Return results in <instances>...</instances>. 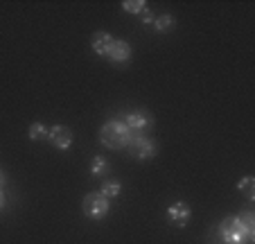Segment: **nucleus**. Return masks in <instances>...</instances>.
I'll use <instances>...</instances> for the list:
<instances>
[{
    "mask_svg": "<svg viewBox=\"0 0 255 244\" xmlns=\"http://www.w3.org/2000/svg\"><path fill=\"white\" fill-rule=\"evenodd\" d=\"M113 41H116V38H113L109 32H95L93 34V38H91L93 52L100 54V57H109V50H111Z\"/></svg>",
    "mask_w": 255,
    "mask_h": 244,
    "instance_id": "obj_9",
    "label": "nucleus"
},
{
    "mask_svg": "<svg viewBox=\"0 0 255 244\" xmlns=\"http://www.w3.org/2000/svg\"><path fill=\"white\" fill-rule=\"evenodd\" d=\"M140 18H142V23H144V25H154V18H156V16L151 14L149 7H147V9H144L142 14H140Z\"/></svg>",
    "mask_w": 255,
    "mask_h": 244,
    "instance_id": "obj_17",
    "label": "nucleus"
},
{
    "mask_svg": "<svg viewBox=\"0 0 255 244\" xmlns=\"http://www.w3.org/2000/svg\"><path fill=\"white\" fill-rule=\"evenodd\" d=\"M129 152L133 158H138V161H151V158L158 154V147H156V143L151 138H147V136H135L131 138L129 143Z\"/></svg>",
    "mask_w": 255,
    "mask_h": 244,
    "instance_id": "obj_4",
    "label": "nucleus"
},
{
    "mask_svg": "<svg viewBox=\"0 0 255 244\" xmlns=\"http://www.w3.org/2000/svg\"><path fill=\"white\" fill-rule=\"evenodd\" d=\"M122 9L129 11V14L140 16L144 9H147V2H144V0H125V2H122Z\"/></svg>",
    "mask_w": 255,
    "mask_h": 244,
    "instance_id": "obj_15",
    "label": "nucleus"
},
{
    "mask_svg": "<svg viewBox=\"0 0 255 244\" xmlns=\"http://www.w3.org/2000/svg\"><path fill=\"white\" fill-rule=\"evenodd\" d=\"M219 231H222V238L226 244H246L255 238L253 231H249L244 226V222L240 220V215H231L219 224Z\"/></svg>",
    "mask_w": 255,
    "mask_h": 244,
    "instance_id": "obj_2",
    "label": "nucleus"
},
{
    "mask_svg": "<svg viewBox=\"0 0 255 244\" xmlns=\"http://www.w3.org/2000/svg\"><path fill=\"white\" fill-rule=\"evenodd\" d=\"M174 27H176V18H174L172 14H160L154 18V29L158 34H167V32H172Z\"/></svg>",
    "mask_w": 255,
    "mask_h": 244,
    "instance_id": "obj_10",
    "label": "nucleus"
},
{
    "mask_svg": "<svg viewBox=\"0 0 255 244\" xmlns=\"http://www.w3.org/2000/svg\"><path fill=\"white\" fill-rule=\"evenodd\" d=\"M48 143L52 145V147L66 152V149H70V145H72V131L68 129L66 125H54L52 129L48 131Z\"/></svg>",
    "mask_w": 255,
    "mask_h": 244,
    "instance_id": "obj_5",
    "label": "nucleus"
},
{
    "mask_svg": "<svg viewBox=\"0 0 255 244\" xmlns=\"http://www.w3.org/2000/svg\"><path fill=\"white\" fill-rule=\"evenodd\" d=\"M7 183V174H5V170H0V188Z\"/></svg>",
    "mask_w": 255,
    "mask_h": 244,
    "instance_id": "obj_18",
    "label": "nucleus"
},
{
    "mask_svg": "<svg viewBox=\"0 0 255 244\" xmlns=\"http://www.w3.org/2000/svg\"><path fill=\"white\" fill-rule=\"evenodd\" d=\"M131 54H133V48H131L127 41H122V38H116L106 59H111V61H116V63H125L131 59Z\"/></svg>",
    "mask_w": 255,
    "mask_h": 244,
    "instance_id": "obj_8",
    "label": "nucleus"
},
{
    "mask_svg": "<svg viewBox=\"0 0 255 244\" xmlns=\"http://www.w3.org/2000/svg\"><path fill=\"white\" fill-rule=\"evenodd\" d=\"M237 190H240L249 201H255V179L253 177H244L240 183H237Z\"/></svg>",
    "mask_w": 255,
    "mask_h": 244,
    "instance_id": "obj_12",
    "label": "nucleus"
},
{
    "mask_svg": "<svg viewBox=\"0 0 255 244\" xmlns=\"http://www.w3.org/2000/svg\"><path fill=\"white\" fill-rule=\"evenodd\" d=\"M240 220L244 222V226H246V229H249V231H253V233H255V217H253V213H251V211H244V213H242V215H240Z\"/></svg>",
    "mask_w": 255,
    "mask_h": 244,
    "instance_id": "obj_16",
    "label": "nucleus"
},
{
    "mask_svg": "<svg viewBox=\"0 0 255 244\" xmlns=\"http://www.w3.org/2000/svg\"><path fill=\"white\" fill-rule=\"evenodd\" d=\"M120 192H122V183L118 181V179H106V181L102 183V188H100V195L106 197L109 201H111L113 197H118Z\"/></svg>",
    "mask_w": 255,
    "mask_h": 244,
    "instance_id": "obj_11",
    "label": "nucleus"
},
{
    "mask_svg": "<svg viewBox=\"0 0 255 244\" xmlns=\"http://www.w3.org/2000/svg\"><path fill=\"white\" fill-rule=\"evenodd\" d=\"M109 172V161L104 156H93L91 161V174L93 177H104Z\"/></svg>",
    "mask_w": 255,
    "mask_h": 244,
    "instance_id": "obj_14",
    "label": "nucleus"
},
{
    "mask_svg": "<svg viewBox=\"0 0 255 244\" xmlns=\"http://www.w3.org/2000/svg\"><path fill=\"white\" fill-rule=\"evenodd\" d=\"M167 215L178 229H183V226H188L190 217H192V208H190V204H185V201H174L172 206L167 208Z\"/></svg>",
    "mask_w": 255,
    "mask_h": 244,
    "instance_id": "obj_7",
    "label": "nucleus"
},
{
    "mask_svg": "<svg viewBox=\"0 0 255 244\" xmlns=\"http://www.w3.org/2000/svg\"><path fill=\"white\" fill-rule=\"evenodd\" d=\"M5 208V197H2V192H0V211Z\"/></svg>",
    "mask_w": 255,
    "mask_h": 244,
    "instance_id": "obj_19",
    "label": "nucleus"
},
{
    "mask_svg": "<svg viewBox=\"0 0 255 244\" xmlns=\"http://www.w3.org/2000/svg\"><path fill=\"white\" fill-rule=\"evenodd\" d=\"M48 127L43 125V122H34V125H29V131H27V136H29V140H48Z\"/></svg>",
    "mask_w": 255,
    "mask_h": 244,
    "instance_id": "obj_13",
    "label": "nucleus"
},
{
    "mask_svg": "<svg viewBox=\"0 0 255 244\" xmlns=\"http://www.w3.org/2000/svg\"><path fill=\"white\" fill-rule=\"evenodd\" d=\"M82 213L88 220L100 222L111 213V201L106 199V197H102L100 192H91V195H86L82 201Z\"/></svg>",
    "mask_w": 255,
    "mask_h": 244,
    "instance_id": "obj_3",
    "label": "nucleus"
},
{
    "mask_svg": "<svg viewBox=\"0 0 255 244\" xmlns=\"http://www.w3.org/2000/svg\"><path fill=\"white\" fill-rule=\"evenodd\" d=\"M122 122H125L131 131H142L154 125V115H151L149 111H131V113H127V118L122 120Z\"/></svg>",
    "mask_w": 255,
    "mask_h": 244,
    "instance_id": "obj_6",
    "label": "nucleus"
},
{
    "mask_svg": "<svg viewBox=\"0 0 255 244\" xmlns=\"http://www.w3.org/2000/svg\"><path fill=\"white\" fill-rule=\"evenodd\" d=\"M131 138H133V131L122 120H109L100 129V143L106 149H125L129 147Z\"/></svg>",
    "mask_w": 255,
    "mask_h": 244,
    "instance_id": "obj_1",
    "label": "nucleus"
}]
</instances>
